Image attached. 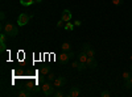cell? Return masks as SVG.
I'll return each mask as SVG.
<instances>
[{"label": "cell", "mask_w": 132, "mask_h": 97, "mask_svg": "<svg viewBox=\"0 0 132 97\" xmlns=\"http://www.w3.org/2000/svg\"><path fill=\"white\" fill-rule=\"evenodd\" d=\"M54 87H53V84H50V81H42V85H41V91L44 93V96H53L54 92H53Z\"/></svg>", "instance_id": "obj_1"}, {"label": "cell", "mask_w": 132, "mask_h": 97, "mask_svg": "<svg viewBox=\"0 0 132 97\" xmlns=\"http://www.w3.org/2000/svg\"><path fill=\"white\" fill-rule=\"evenodd\" d=\"M3 30L5 31V34L9 36V37H15V36L17 34V28H16L15 25H12L11 23L5 24V25L3 26Z\"/></svg>", "instance_id": "obj_2"}, {"label": "cell", "mask_w": 132, "mask_h": 97, "mask_svg": "<svg viewBox=\"0 0 132 97\" xmlns=\"http://www.w3.org/2000/svg\"><path fill=\"white\" fill-rule=\"evenodd\" d=\"M71 57H74V52H73V51H62L60 55H58V60H60L62 64H65V63L69 62V59H70Z\"/></svg>", "instance_id": "obj_3"}, {"label": "cell", "mask_w": 132, "mask_h": 97, "mask_svg": "<svg viewBox=\"0 0 132 97\" xmlns=\"http://www.w3.org/2000/svg\"><path fill=\"white\" fill-rule=\"evenodd\" d=\"M32 18V16L30 15H28V13H21L20 16H19V18H17V24H19V26H24V25H27L28 23H29V20Z\"/></svg>", "instance_id": "obj_4"}, {"label": "cell", "mask_w": 132, "mask_h": 97, "mask_svg": "<svg viewBox=\"0 0 132 97\" xmlns=\"http://www.w3.org/2000/svg\"><path fill=\"white\" fill-rule=\"evenodd\" d=\"M65 83H66V79L62 78V76H61V78H56V79L52 81V84H53L54 88H61V87H63Z\"/></svg>", "instance_id": "obj_5"}, {"label": "cell", "mask_w": 132, "mask_h": 97, "mask_svg": "<svg viewBox=\"0 0 132 97\" xmlns=\"http://www.w3.org/2000/svg\"><path fill=\"white\" fill-rule=\"evenodd\" d=\"M87 57H95V51H94V49L91 47V45H89V44H86L85 46H83V50H82Z\"/></svg>", "instance_id": "obj_6"}, {"label": "cell", "mask_w": 132, "mask_h": 97, "mask_svg": "<svg viewBox=\"0 0 132 97\" xmlns=\"http://www.w3.org/2000/svg\"><path fill=\"white\" fill-rule=\"evenodd\" d=\"M71 12L70 10H68V9H65L63 12H62V16H61V20L62 21H65V23H69V21L71 20Z\"/></svg>", "instance_id": "obj_7"}, {"label": "cell", "mask_w": 132, "mask_h": 97, "mask_svg": "<svg viewBox=\"0 0 132 97\" xmlns=\"http://www.w3.org/2000/svg\"><path fill=\"white\" fill-rule=\"evenodd\" d=\"M86 67L87 68H96V62H95V58L94 57H89V58H87Z\"/></svg>", "instance_id": "obj_8"}, {"label": "cell", "mask_w": 132, "mask_h": 97, "mask_svg": "<svg viewBox=\"0 0 132 97\" xmlns=\"http://www.w3.org/2000/svg\"><path fill=\"white\" fill-rule=\"evenodd\" d=\"M81 94H82V89H81V88H78V87L71 88V91H70V93H69V96H70V97H79Z\"/></svg>", "instance_id": "obj_9"}, {"label": "cell", "mask_w": 132, "mask_h": 97, "mask_svg": "<svg viewBox=\"0 0 132 97\" xmlns=\"http://www.w3.org/2000/svg\"><path fill=\"white\" fill-rule=\"evenodd\" d=\"M87 58H89V57H87L86 54L82 51V52L79 54V57H78V62H79V63H82V64H86V62H87Z\"/></svg>", "instance_id": "obj_10"}, {"label": "cell", "mask_w": 132, "mask_h": 97, "mask_svg": "<svg viewBox=\"0 0 132 97\" xmlns=\"http://www.w3.org/2000/svg\"><path fill=\"white\" fill-rule=\"evenodd\" d=\"M71 49V45L69 44V42H63V44L61 45V50L62 51H70Z\"/></svg>", "instance_id": "obj_11"}, {"label": "cell", "mask_w": 132, "mask_h": 97, "mask_svg": "<svg viewBox=\"0 0 132 97\" xmlns=\"http://www.w3.org/2000/svg\"><path fill=\"white\" fill-rule=\"evenodd\" d=\"M17 96H19V97H29V96H30V91H28V89L20 91V92L17 93Z\"/></svg>", "instance_id": "obj_12"}, {"label": "cell", "mask_w": 132, "mask_h": 97, "mask_svg": "<svg viewBox=\"0 0 132 97\" xmlns=\"http://www.w3.org/2000/svg\"><path fill=\"white\" fill-rule=\"evenodd\" d=\"M33 3H35V0H20V4H23V5H25V7L32 5Z\"/></svg>", "instance_id": "obj_13"}, {"label": "cell", "mask_w": 132, "mask_h": 97, "mask_svg": "<svg viewBox=\"0 0 132 97\" xmlns=\"http://www.w3.org/2000/svg\"><path fill=\"white\" fill-rule=\"evenodd\" d=\"M40 72H41V75H42V76H46V75L50 72V70H49V67H41Z\"/></svg>", "instance_id": "obj_14"}, {"label": "cell", "mask_w": 132, "mask_h": 97, "mask_svg": "<svg viewBox=\"0 0 132 97\" xmlns=\"http://www.w3.org/2000/svg\"><path fill=\"white\" fill-rule=\"evenodd\" d=\"M63 28H65L66 30H73V29L75 28V25H74V23L71 24L70 21H69V23H66V24H65V26H63Z\"/></svg>", "instance_id": "obj_15"}, {"label": "cell", "mask_w": 132, "mask_h": 97, "mask_svg": "<svg viewBox=\"0 0 132 97\" xmlns=\"http://www.w3.org/2000/svg\"><path fill=\"white\" fill-rule=\"evenodd\" d=\"M122 76H123L124 81H127V80H129V78H131V73H129L128 71H124V72H123V75H122Z\"/></svg>", "instance_id": "obj_16"}, {"label": "cell", "mask_w": 132, "mask_h": 97, "mask_svg": "<svg viewBox=\"0 0 132 97\" xmlns=\"http://www.w3.org/2000/svg\"><path fill=\"white\" fill-rule=\"evenodd\" d=\"M46 78H48L49 81H53L54 79H56V76H54V73H53V72H49V73L46 75Z\"/></svg>", "instance_id": "obj_17"}, {"label": "cell", "mask_w": 132, "mask_h": 97, "mask_svg": "<svg viewBox=\"0 0 132 97\" xmlns=\"http://www.w3.org/2000/svg\"><path fill=\"white\" fill-rule=\"evenodd\" d=\"M5 46H7V45H5V42H0V51H2V52L5 51V49H7Z\"/></svg>", "instance_id": "obj_18"}, {"label": "cell", "mask_w": 132, "mask_h": 97, "mask_svg": "<svg viewBox=\"0 0 132 97\" xmlns=\"http://www.w3.org/2000/svg\"><path fill=\"white\" fill-rule=\"evenodd\" d=\"M78 67H79V62H73V63H71V68L78 70Z\"/></svg>", "instance_id": "obj_19"}, {"label": "cell", "mask_w": 132, "mask_h": 97, "mask_svg": "<svg viewBox=\"0 0 132 97\" xmlns=\"http://www.w3.org/2000/svg\"><path fill=\"white\" fill-rule=\"evenodd\" d=\"M101 96H102V97H110V96H111V93H110L108 91H103V92L101 93Z\"/></svg>", "instance_id": "obj_20"}, {"label": "cell", "mask_w": 132, "mask_h": 97, "mask_svg": "<svg viewBox=\"0 0 132 97\" xmlns=\"http://www.w3.org/2000/svg\"><path fill=\"white\" fill-rule=\"evenodd\" d=\"M53 96H54V97H63V93H62L61 91H57V92H54Z\"/></svg>", "instance_id": "obj_21"}, {"label": "cell", "mask_w": 132, "mask_h": 97, "mask_svg": "<svg viewBox=\"0 0 132 97\" xmlns=\"http://www.w3.org/2000/svg\"><path fill=\"white\" fill-rule=\"evenodd\" d=\"M122 3H123V0H112V4L114 5H120Z\"/></svg>", "instance_id": "obj_22"}, {"label": "cell", "mask_w": 132, "mask_h": 97, "mask_svg": "<svg viewBox=\"0 0 132 97\" xmlns=\"http://www.w3.org/2000/svg\"><path fill=\"white\" fill-rule=\"evenodd\" d=\"M65 24H66V23H65V21H62V20H60V21H58V23H57V26H58V28H61V26H65Z\"/></svg>", "instance_id": "obj_23"}, {"label": "cell", "mask_w": 132, "mask_h": 97, "mask_svg": "<svg viewBox=\"0 0 132 97\" xmlns=\"http://www.w3.org/2000/svg\"><path fill=\"white\" fill-rule=\"evenodd\" d=\"M74 25H75V26H81V25H82V23H81L79 20H75V21H74Z\"/></svg>", "instance_id": "obj_24"}, {"label": "cell", "mask_w": 132, "mask_h": 97, "mask_svg": "<svg viewBox=\"0 0 132 97\" xmlns=\"http://www.w3.org/2000/svg\"><path fill=\"white\" fill-rule=\"evenodd\" d=\"M5 38H7V36L2 34V36H0V42H5Z\"/></svg>", "instance_id": "obj_25"}, {"label": "cell", "mask_w": 132, "mask_h": 97, "mask_svg": "<svg viewBox=\"0 0 132 97\" xmlns=\"http://www.w3.org/2000/svg\"><path fill=\"white\" fill-rule=\"evenodd\" d=\"M128 81H129V84L132 85V75H131V78H129V80H128Z\"/></svg>", "instance_id": "obj_26"}, {"label": "cell", "mask_w": 132, "mask_h": 97, "mask_svg": "<svg viewBox=\"0 0 132 97\" xmlns=\"http://www.w3.org/2000/svg\"><path fill=\"white\" fill-rule=\"evenodd\" d=\"M35 2H37V3H40V2H42V0H35Z\"/></svg>", "instance_id": "obj_27"}, {"label": "cell", "mask_w": 132, "mask_h": 97, "mask_svg": "<svg viewBox=\"0 0 132 97\" xmlns=\"http://www.w3.org/2000/svg\"><path fill=\"white\" fill-rule=\"evenodd\" d=\"M129 60H131V62H132V55H131V57H129Z\"/></svg>", "instance_id": "obj_28"}, {"label": "cell", "mask_w": 132, "mask_h": 97, "mask_svg": "<svg viewBox=\"0 0 132 97\" xmlns=\"http://www.w3.org/2000/svg\"><path fill=\"white\" fill-rule=\"evenodd\" d=\"M131 68H132V64H131Z\"/></svg>", "instance_id": "obj_29"}]
</instances>
